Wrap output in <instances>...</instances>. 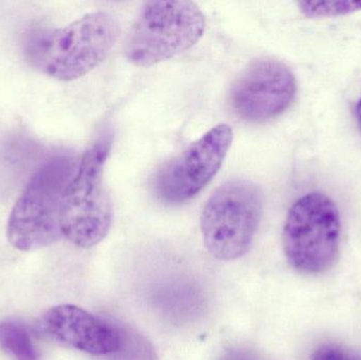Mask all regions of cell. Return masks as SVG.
I'll list each match as a JSON object with an SVG mask.
<instances>
[{
    "label": "cell",
    "mask_w": 361,
    "mask_h": 360,
    "mask_svg": "<svg viewBox=\"0 0 361 360\" xmlns=\"http://www.w3.org/2000/svg\"><path fill=\"white\" fill-rule=\"evenodd\" d=\"M356 118H357L358 124H360L361 128V97L360 101H357L355 109Z\"/></svg>",
    "instance_id": "cell-13"
},
{
    "label": "cell",
    "mask_w": 361,
    "mask_h": 360,
    "mask_svg": "<svg viewBox=\"0 0 361 360\" xmlns=\"http://www.w3.org/2000/svg\"><path fill=\"white\" fill-rule=\"evenodd\" d=\"M260 188L233 180L212 194L201 216V232L210 255L221 261L243 257L252 247L262 217Z\"/></svg>",
    "instance_id": "cell-5"
},
{
    "label": "cell",
    "mask_w": 361,
    "mask_h": 360,
    "mask_svg": "<svg viewBox=\"0 0 361 360\" xmlns=\"http://www.w3.org/2000/svg\"><path fill=\"white\" fill-rule=\"evenodd\" d=\"M301 12L310 17L339 16L361 10V1L335 0V1H301Z\"/></svg>",
    "instance_id": "cell-11"
},
{
    "label": "cell",
    "mask_w": 361,
    "mask_h": 360,
    "mask_svg": "<svg viewBox=\"0 0 361 360\" xmlns=\"http://www.w3.org/2000/svg\"><path fill=\"white\" fill-rule=\"evenodd\" d=\"M118 33V21L111 14L91 13L66 27L30 34L25 44V59L49 77L71 82L105 61Z\"/></svg>",
    "instance_id": "cell-1"
},
{
    "label": "cell",
    "mask_w": 361,
    "mask_h": 360,
    "mask_svg": "<svg viewBox=\"0 0 361 360\" xmlns=\"http://www.w3.org/2000/svg\"><path fill=\"white\" fill-rule=\"evenodd\" d=\"M42 333L59 346L87 354L104 356L122 348L120 330L88 311L59 304L49 309L40 319Z\"/></svg>",
    "instance_id": "cell-9"
},
{
    "label": "cell",
    "mask_w": 361,
    "mask_h": 360,
    "mask_svg": "<svg viewBox=\"0 0 361 360\" xmlns=\"http://www.w3.org/2000/svg\"><path fill=\"white\" fill-rule=\"evenodd\" d=\"M78 166L70 154H55L30 178L6 225V238L14 249L35 251L63 238L61 200Z\"/></svg>",
    "instance_id": "cell-2"
},
{
    "label": "cell",
    "mask_w": 361,
    "mask_h": 360,
    "mask_svg": "<svg viewBox=\"0 0 361 360\" xmlns=\"http://www.w3.org/2000/svg\"><path fill=\"white\" fill-rule=\"evenodd\" d=\"M312 360H361V355L334 346H324L315 351Z\"/></svg>",
    "instance_id": "cell-12"
},
{
    "label": "cell",
    "mask_w": 361,
    "mask_h": 360,
    "mask_svg": "<svg viewBox=\"0 0 361 360\" xmlns=\"http://www.w3.org/2000/svg\"><path fill=\"white\" fill-rule=\"evenodd\" d=\"M0 348L15 360H40L29 330L18 319L0 321Z\"/></svg>",
    "instance_id": "cell-10"
},
{
    "label": "cell",
    "mask_w": 361,
    "mask_h": 360,
    "mask_svg": "<svg viewBox=\"0 0 361 360\" xmlns=\"http://www.w3.org/2000/svg\"><path fill=\"white\" fill-rule=\"evenodd\" d=\"M233 143V129L220 124L171 160L157 178V192L169 204L187 202L218 173Z\"/></svg>",
    "instance_id": "cell-7"
},
{
    "label": "cell",
    "mask_w": 361,
    "mask_h": 360,
    "mask_svg": "<svg viewBox=\"0 0 361 360\" xmlns=\"http://www.w3.org/2000/svg\"><path fill=\"white\" fill-rule=\"evenodd\" d=\"M111 149V135L97 139L82 156L68 184L61 207L63 238L82 249L104 240L112 224L111 200L104 183V167Z\"/></svg>",
    "instance_id": "cell-3"
},
{
    "label": "cell",
    "mask_w": 361,
    "mask_h": 360,
    "mask_svg": "<svg viewBox=\"0 0 361 360\" xmlns=\"http://www.w3.org/2000/svg\"><path fill=\"white\" fill-rule=\"evenodd\" d=\"M205 27V16L195 2H146L129 32L125 54L139 67L156 65L195 46Z\"/></svg>",
    "instance_id": "cell-4"
},
{
    "label": "cell",
    "mask_w": 361,
    "mask_h": 360,
    "mask_svg": "<svg viewBox=\"0 0 361 360\" xmlns=\"http://www.w3.org/2000/svg\"><path fill=\"white\" fill-rule=\"evenodd\" d=\"M296 92V78L288 66L277 59H259L233 82L231 104L243 120L264 122L281 116Z\"/></svg>",
    "instance_id": "cell-8"
},
{
    "label": "cell",
    "mask_w": 361,
    "mask_h": 360,
    "mask_svg": "<svg viewBox=\"0 0 361 360\" xmlns=\"http://www.w3.org/2000/svg\"><path fill=\"white\" fill-rule=\"evenodd\" d=\"M341 220L332 199L319 192L299 198L290 207L283 228L284 255L302 274L330 270L338 257Z\"/></svg>",
    "instance_id": "cell-6"
}]
</instances>
